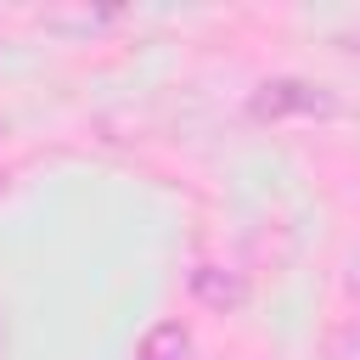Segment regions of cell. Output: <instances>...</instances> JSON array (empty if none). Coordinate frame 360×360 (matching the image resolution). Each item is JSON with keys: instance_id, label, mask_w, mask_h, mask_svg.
Returning <instances> with one entry per match:
<instances>
[{"instance_id": "6da1fadb", "label": "cell", "mask_w": 360, "mask_h": 360, "mask_svg": "<svg viewBox=\"0 0 360 360\" xmlns=\"http://www.w3.org/2000/svg\"><path fill=\"white\" fill-rule=\"evenodd\" d=\"M338 101L326 84L315 79H298V73H276V79H259L253 96H248V118L259 124H281V118H326Z\"/></svg>"}, {"instance_id": "7a4b0ae2", "label": "cell", "mask_w": 360, "mask_h": 360, "mask_svg": "<svg viewBox=\"0 0 360 360\" xmlns=\"http://www.w3.org/2000/svg\"><path fill=\"white\" fill-rule=\"evenodd\" d=\"M186 287H191V298L202 304V309H214V315H236L242 304H248V276L236 270V264H219V259H197L191 270H186Z\"/></svg>"}, {"instance_id": "3957f363", "label": "cell", "mask_w": 360, "mask_h": 360, "mask_svg": "<svg viewBox=\"0 0 360 360\" xmlns=\"http://www.w3.org/2000/svg\"><path fill=\"white\" fill-rule=\"evenodd\" d=\"M135 360H191V326L174 321V315L152 321L135 343Z\"/></svg>"}, {"instance_id": "277c9868", "label": "cell", "mask_w": 360, "mask_h": 360, "mask_svg": "<svg viewBox=\"0 0 360 360\" xmlns=\"http://www.w3.org/2000/svg\"><path fill=\"white\" fill-rule=\"evenodd\" d=\"M321 360H360V309H349V315H338L326 332H321V349H315Z\"/></svg>"}, {"instance_id": "5b68a950", "label": "cell", "mask_w": 360, "mask_h": 360, "mask_svg": "<svg viewBox=\"0 0 360 360\" xmlns=\"http://www.w3.org/2000/svg\"><path fill=\"white\" fill-rule=\"evenodd\" d=\"M118 11H45L39 22L45 28H101V22H112Z\"/></svg>"}, {"instance_id": "8992f818", "label": "cell", "mask_w": 360, "mask_h": 360, "mask_svg": "<svg viewBox=\"0 0 360 360\" xmlns=\"http://www.w3.org/2000/svg\"><path fill=\"white\" fill-rule=\"evenodd\" d=\"M338 281H343V292H349V298H360V253H349V259H343V276H338ZM354 309H360V304H354Z\"/></svg>"}, {"instance_id": "52a82bcc", "label": "cell", "mask_w": 360, "mask_h": 360, "mask_svg": "<svg viewBox=\"0 0 360 360\" xmlns=\"http://www.w3.org/2000/svg\"><path fill=\"white\" fill-rule=\"evenodd\" d=\"M0 146H6V118H0Z\"/></svg>"}, {"instance_id": "ba28073f", "label": "cell", "mask_w": 360, "mask_h": 360, "mask_svg": "<svg viewBox=\"0 0 360 360\" xmlns=\"http://www.w3.org/2000/svg\"><path fill=\"white\" fill-rule=\"evenodd\" d=\"M0 191H6V174H0Z\"/></svg>"}]
</instances>
